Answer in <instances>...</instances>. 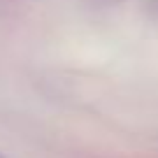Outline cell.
Returning a JSON list of instances; mask_svg holds the SVG:
<instances>
[{"label":"cell","instance_id":"1","mask_svg":"<svg viewBox=\"0 0 158 158\" xmlns=\"http://www.w3.org/2000/svg\"><path fill=\"white\" fill-rule=\"evenodd\" d=\"M0 158H5V156H2V153H0Z\"/></svg>","mask_w":158,"mask_h":158}]
</instances>
